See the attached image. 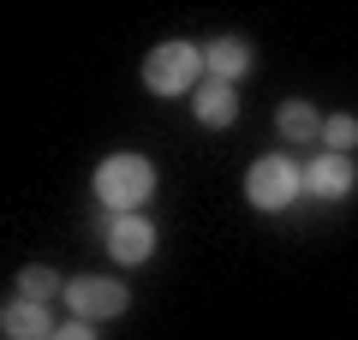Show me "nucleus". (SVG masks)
<instances>
[{
	"instance_id": "1a4fd4ad",
	"label": "nucleus",
	"mask_w": 358,
	"mask_h": 340,
	"mask_svg": "<svg viewBox=\"0 0 358 340\" xmlns=\"http://www.w3.org/2000/svg\"><path fill=\"white\" fill-rule=\"evenodd\" d=\"M192 113H197V126H209V132H221V126H233L239 120V96H233V84H197V96H192Z\"/></svg>"
},
{
	"instance_id": "f8f14e48",
	"label": "nucleus",
	"mask_w": 358,
	"mask_h": 340,
	"mask_svg": "<svg viewBox=\"0 0 358 340\" xmlns=\"http://www.w3.org/2000/svg\"><path fill=\"white\" fill-rule=\"evenodd\" d=\"M322 143H329V155H352V143H358V120H352V113H334V120H322Z\"/></svg>"
},
{
	"instance_id": "423d86ee",
	"label": "nucleus",
	"mask_w": 358,
	"mask_h": 340,
	"mask_svg": "<svg viewBox=\"0 0 358 340\" xmlns=\"http://www.w3.org/2000/svg\"><path fill=\"white\" fill-rule=\"evenodd\" d=\"M352 155H317V162L305 167V191L310 197H322V203H341L346 191H352Z\"/></svg>"
},
{
	"instance_id": "f257e3e1",
	"label": "nucleus",
	"mask_w": 358,
	"mask_h": 340,
	"mask_svg": "<svg viewBox=\"0 0 358 340\" xmlns=\"http://www.w3.org/2000/svg\"><path fill=\"white\" fill-rule=\"evenodd\" d=\"M96 197H102L108 215H138L143 203L155 197V162L138 150H120L96 167Z\"/></svg>"
},
{
	"instance_id": "20e7f679",
	"label": "nucleus",
	"mask_w": 358,
	"mask_h": 340,
	"mask_svg": "<svg viewBox=\"0 0 358 340\" xmlns=\"http://www.w3.org/2000/svg\"><path fill=\"white\" fill-rule=\"evenodd\" d=\"M60 299H66V311H72V323H114L131 304V292L120 287V281H108V275H72Z\"/></svg>"
},
{
	"instance_id": "0eeeda50",
	"label": "nucleus",
	"mask_w": 358,
	"mask_h": 340,
	"mask_svg": "<svg viewBox=\"0 0 358 340\" xmlns=\"http://www.w3.org/2000/svg\"><path fill=\"white\" fill-rule=\"evenodd\" d=\"M0 328H6V340H54L60 334L54 316H48V304H36V299H6Z\"/></svg>"
},
{
	"instance_id": "f03ea898",
	"label": "nucleus",
	"mask_w": 358,
	"mask_h": 340,
	"mask_svg": "<svg viewBox=\"0 0 358 340\" xmlns=\"http://www.w3.org/2000/svg\"><path fill=\"white\" fill-rule=\"evenodd\" d=\"M299 191H305V167H299L293 155H263V162H251V173H245V197L263 215H281L287 203H299Z\"/></svg>"
},
{
	"instance_id": "6e6552de",
	"label": "nucleus",
	"mask_w": 358,
	"mask_h": 340,
	"mask_svg": "<svg viewBox=\"0 0 358 340\" xmlns=\"http://www.w3.org/2000/svg\"><path fill=\"white\" fill-rule=\"evenodd\" d=\"M251 66H257V54H251V42H239V36H215L203 48V72L215 78V84H239Z\"/></svg>"
},
{
	"instance_id": "39448f33",
	"label": "nucleus",
	"mask_w": 358,
	"mask_h": 340,
	"mask_svg": "<svg viewBox=\"0 0 358 340\" xmlns=\"http://www.w3.org/2000/svg\"><path fill=\"white\" fill-rule=\"evenodd\" d=\"M102 239H108L114 263L138 269L155 257V221H143V215H102Z\"/></svg>"
},
{
	"instance_id": "9b49d317",
	"label": "nucleus",
	"mask_w": 358,
	"mask_h": 340,
	"mask_svg": "<svg viewBox=\"0 0 358 340\" xmlns=\"http://www.w3.org/2000/svg\"><path fill=\"white\" fill-rule=\"evenodd\" d=\"M54 292H66V281L54 275V269H42V263H30L24 275H18V299H36V304H48Z\"/></svg>"
},
{
	"instance_id": "9d476101",
	"label": "nucleus",
	"mask_w": 358,
	"mask_h": 340,
	"mask_svg": "<svg viewBox=\"0 0 358 340\" xmlns=\"http://www.w3.org/2000/svg\"><path fill=\"white\" fill-rule=\"evenodd\" d=\"M275 132H281L287 143H305V138H322V113L310 108V101H281V113H275Z\"/></svg>"
},
{
	"instance_id": "7ed1b4c3",
	"label": "nucleus",
	"mask_w": 358,
	"mask_h": 340,
	"mask_svg": "<svg viewBox=\"0 0 358 340\" xmlns=\"http://www.w3.org/2000/svg\"><path fill=\"white\" fill-rule=\"evenodd\" d=\"M197 78H203V48H192V42H162L143 60V84L155 96H185Z\"/></svg>"
},
{
	"instance_id": "ddd939ff",
	"label": "nucleus",
	"mask_w": 358,
	"mask_h": 340,
	"mask_svg": "<svg viewBox=\"0 0 358 340\" xmlns=\"http://www.w3.org/2000/svg\"><path fill=\"white\" fill-rule=\"evenodd\" d=\"M54 340H96V328H90V323H60Z\"/></svg>"
}]
</instances>
